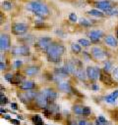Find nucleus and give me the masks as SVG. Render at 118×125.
<instances>
[{
    "mask_svg": "<svg viewBox=\"0 0 118 125\" xmlns=\"http://www.w3.org/2000/svg\"><path fill=\"white\" fill-rule=\"evenodd\" d=\"M65 51L66 48L61 42L52 41L44 53L49 62H52L54 64H60V62H62V56L65 54Z\"/></svg>",
    "mask_w": 118,
    "mask_h": 125,
    "instance_id": "nucleus-1",
    "label": "nucleus"
},
{
    "mask_svg": "<svg viewBox=\"0 0 118 125\" xmlns=\"http://www.w3.org/2000/svg\"><path fill=\"white\" fill-rule=\"evenodd\" d=\"M26 9L28 11L31 12L36 17L42 18V19L43 18H47L51 13L49 7L45 3H43V2H41L39 0H30L27 4Z\"/></svg>",
    "mask_w": 118,
    "mask_h": 125,
    "instance_id": "nucleus-2",
    "label": "nucleus"
},
{
    "mask_svg": "<svg viewBox=\"0 0 118 125\" xmlns=\"http://www.w3.org/2000/svg\"><path fill=\"white\" fill-rule=\"evenodd\" d=\"M38 92L34 90H21L20 92H18L17 97L23 104H32Z\"/></svg>",
    "mask_w": 118,
    "mask_h": 125,
    "instance_id": "nucleus-3",
    "label": "nucleus"
},
{
    "mask_svg": "<svg viewBox=\"0 0 118 125\" xmlns=\"http://www.w3.org/2000/svg\"><path fill=\"white\" fill-rule=\"evenodd\" d=\"M101 69L96 66V65H88L86 67V72H87V78L90 83H95L97 80L100 78L101 74Z\"/></svg>",
    "mask_w": 118,
    "mask_h": 125,
    "instance_id": "nucleus-4",
    "label": "nucleus"
},
{
    "mask_svg": "<svg viewBox=\"0 0 118 125\" xmlns=\"http://www.w3.org/2000/svg\"><path fill=\"white\" fill-rule=\"evenodd\" d=\"M29 29V24L25 22H13L11 25V32L15 36H23L28 33Z\"/></svg>",
    "mask_w": 118,
    "mask_h": 125,
    "instance_id": "nucleus-5",
    "label": "nucleus"
},
{
    "mask_svg": "<svg viewBox=\"0 0 118 125\" xmlns=\"http://www.w3.org/2000/svg\"><path fill=\"white\" fill-rule=\"evenodd\" d=\"M10 53H11V55H13L15 57H26V56H29L30 55V48L27 44L13 46L10 49Z\"/></svg>",
    "mask_w": 118,
    "mask_h": 125,
    "instance_id": "nucleus-6",
    "label": "nucleus"
},
{
    "mask_svg": "<svg viewBox=\"0 0 118 125\" xmlns=\"http://www.w3.org/2000/svg\"><path fill=\"white\" fill-rule=\"evenodd\" d=\"M115 6L114 2L111 0H96L93 2V8H96L105 14H107L113 7Z\"/></svg>",
    "mask_w": 118,
    "mask_h": 125,
    "instance_id": "nucleus-7",
    "label": "nucleus"
},
{
    "mask_svg": "<svg viewBox=\"0 0 118 125\" xmlns=\"http://www.w3.org/2000/svg\"><path fill=\"white\" fill-rule=\"evenodd\" d=\"M52 38L49 37V36H42V37H39L35 43H34V46H35V49H37L38 51H42V52H45L46 49L48 48V46L51 44L52 42Z\"/></svg>",
    "mask_w": 118,
    "mask_h": 125,
    "instance_id": "nucleus-8",
    "label": "nucleus"
},
{
    "mask_svg": "<svg viewBox=\"0 0 118 125\" xmlns=\"http://www.w3.org/2000/svg\"><path fill=\"white\" fill-rule=\"evenodd\" d=\"M90 57L95 61H104L106 59V52L98 46H92L90 48Z\"/></svg>",
    "mask_w": 118,
    "mask_h": 125,
    "instance_id": "nucleus-9",
    "label": "nucleus"
},
{
    "mask_svg": "<svg viewBox=\"0 0 118 125\" xmlns=\"http://www.w3.org/2000/svg\"><path fill=\"white\" fill-rule=\"evenodd\" d=\"M87 36L92 43L95 44V43H98L105 36V33L101 29H91L87 32Z\"/></svg>",
    "mask_w": 118,
    "mask_h": 125,
    "instance_id": "nucleus-10",
    "label": "nucleus"
},
{
    "mask_svg": "<svg viewBox=\"0 0 118 125\" xmlns=\"http://www.w3.org/2000/svg\"><path fill=\"white\" fill-rule=\"evenodd\" d=\"M11 49V36L7 32H2L0 35V51L6 52Z\"/></svg>",
    "mask_w": 118,
    "mask_h": 125,
    "instance_id": "nucleus-11",
    "label": "nucleus"
},
{
    "mask_svg": "<svg viewBox=\"0 0 118 125\" xmlns=\"http://www.w3.org/2000/svg\"><path fill=\"white\" fill-rule=\"evenodd\" d=\"M72 111L79 116H88L91 112V109L88 106H86L80 104H75L72 106Z\"/></svg>",
    "mask_w": 118,
    "mask_h": 125,
    "instance_id": "nucleus-12",
    "label": "nucleus"
},
{
    "mask_svg": "<svg viewBox=\"0 0 118 125\" xmlns=\"http://www.w3.org/2000/svg\"><path fill=\"white\" fill-rule=\"evenodd\" d=\"M40 71V66L36 65V64H30V65H26L23 68V72L26 76L28 77H33L36 76Z\"/></svg>",
    "mask_w": 118,
    "mask_h": 125,
    "instance_id": "nucleus-13",
    "label": "nucleus"
},
{
    "mask_svg": "<svg viewBox=\"0 0 118 125\" xmlns=\"http://www.w3.org/2000/svg\"><path fill=\"white\" fill-rule=\"evenodd\" d=\"M57 89L59 92H62V93H65V94H73L76 92L75 88L67 81H60L57 83Z\"/></svg>",
    "mask_w": 118,
    "mask_h": 125,
    "instance_id": "nucleus-14",
    "label": "nucleus"
},
{
    "mask_svg": "<svg viewBox=\"0 0 118 125\" xmlns=\"http://www.w3.org/2000/svg\"><path fill=\"white\" fill-rule=\"evenodd\" d=\"M33 104H34L38 108L44 109L45 107H47V105H48L49 103H48V101H47L45 95L40 91V92H38L37 96L35 97V99H34V101H33Z\"/></svg>",
    "mask_w": 118,
    "mask_h": 125,
    "instance_id": "nucleus-15",
    "label": "nucleus"
},
{
    "mask_svg": "<svg viewBox=\"0 0 118 125\" xmlns=\"http://www.w3.org/2000/svg\"><path fill=\"white\" fill-rule=\"evenodd\" d=\"M41 92L45 95V97H46L48 103H53V102H55L56 99H57V97H58L57 91H56L55 89H53V88H45V89H43Z\"/></svg>",
    "mask_w": 118,
    "mask_h": 125,
    "instance_id": "nucleus-16",
    "label": "nucleus"
},
{
    "mask_svg": "<svg viewBox=\"0 0 118 125\" xmlns=\"http://www.w3.org/2000/svg\"><path fill=\"white\" fill-rule=\"evenodd\" d=\"M103 42L110 48H118V39L113 34H107L103 37Z\"/></svg>",
    "mask_w": 118,
    "mask_h": 125,
    "instance_id": "nucleus-17",
    "label": "nucleus"
},
{
    "mask_svg": "<svg viewBox=\"0 0 118 125\" xmlns=\"http://www.w3.org/2000/svg\"><path fill=\"white\" fill-rule=\"evenodd\" d=\"M63 66L67 69V71L70 73V75L75 76V73L77 70V63H76L75 60H66Z\"/></svg>",
    "mask_w": 118,
    "mask_h": 125,
    "instance_id": "nucleus-18",
    "label": "nucleus"
},
{
    "mask_svg": "<svg viewBox=\"0 0 118 125\" xmlns=\"http://www.w3.org/2000/svg\"><path fill=\"white\" fill-rule=\"evenodd\" d=\"M20 90H34L36 88V83L32 80H23L22 83L19 85Z\"/></svg>",
    "mask_w": 118,
    "mask_h": 125,
    "instance_id": "nucleus-19",
    "label": "nucleus"
},
{
    "mask_svg": "<svg viewBox=\"0 0 118 125\" xmlns=\"http://www.w3.org/2000/svg\"><path fill=\"white\" fill-rule=\"evenodd\" d=\"M99 80L103 83V84H105L106 86H111L115 81L113 80V78H112V76H110L109 74H108V72H105V71H101V74H100V78H99Z\"/></svg>",
    "mask_w": 118,
    "mask_h": 125,
    "instance_id": "nucleus-20",
    "label": "nucleus"
},
{
    "mask_svg": "<svg viewBox=\"0 0 118 125\" xmlns=\"http://www.w3.org/2000/svg\"><path fill=\"white\" fill-rule=\"evenodd\" d=\"M117 99H118V90H115L114 92H112L109 95L104 96V98H103L104 102L107 103V104H115Z\"/></svg>",
    "mask_w": 118,
    "mask_h": 125,
    "instance_id": "nucleus-21",
    "label": "nucleus"
},
{
    "mask_svg": "<svg viewBox=\"0 0 118 125\" xmlns=\"http://www.w3.org/2000/svg\"><path fill=\"white\" fill-rule=\"evenodd\" d=\"M88 15L91 16V17H94V18H98V19H101V18H104L106 16V14L96 8H93V9H90L87 12Z\"/></svg>",
    "mask_w": 118,
    "mask_h": 125,
    "instance_id": "nucleus-22",
    "label": "nucleus"
},
{
    "mask_svg": "<svg viewBox=\"0 0 118 125\" xmlns=\"http://www.w3.org/2000/svg\"><path fill=\"white\" fill-rule=\"evenodd\" d=\"M70 49H71L72 53L75 54V55H79V54H81L82 51H83V47H82L78 42H72V43L70 44Z\"/></svg>",
    "mask_w": 118,
    "mask_h": 125,
    "instance_id": "nucleus-23",
    "label": "nucleus"
},
{
    "mask_svg": "<svg viewBox=\"0 0 118 125\" xmlns=\"http://www.w3.org/2000/svg\"><path fill=\"white\" fill-rule=\"evenodd\" d=\"M83 48H88V47H90L93 43L88 39V38H80V39H78V41H77Z\"/></svg>",
    "mask_w": 118,
    "mask_h": 125,
    "instance_id": "nucleus-24",
    "label": "nucleus"
},
{
    "mask_svg": "<svg viewBox=\"0 0 118 125\" xmlns=\"http://www.w3.org/2000/svg\"><path fill=\"white\" fill-rule=\"evenodd\" d=\"M113 67H114V65H113V62H110V61H108V60H105V61L103 62V67H102V70H103V71L109 73V72L112 71Z\"/></svg>",
    "mask_w": 118,
    "mask_h": 125,
    "instance_id": "nucleus-25",
    "label": "nucleus"
},
{
    "mask_svg": "<svg viewBox=\"0 0 118 125\" xmlns=\"http://www.w3.org/2000/svg\"><path fill=\"white\" fill-rule=\"evenodd\" d=\"M1 7H2V10H4L5 12H9V11H11L12 8H13L12 3H11L10 1H8V0L3 1V2L1 3Z\"/></svg>",
    "mask_w": 118,
    "mask_h": 125,
    "instance_id": "nucleus-26",
    "label": "nucleus"
},
{
    "mask_svg": "<svg viewBox=\"0 0 118 125\" xmlns=\"http://www.w3.org/2000/svg\"><path fill=\"white\" fill-rule=\"evenodd\" d=\"M111 76L115 82H118V64L115 65L111 71Z\"/></svg>",
    "mask_w": 118,
    "mask_h": 125,
    "instance_id": "nucleus-27",
    "label": "nucleus"
},
{
    "mask_svg": "<svg viewBox=\"0 0 118 125\" xmlns=\"http://www.w3.org/2000/svg\"><path fill=\"white\" fill-rule=\"evenodd\" d=\"M79 22H80V25H82V26H84V27H89V26L91 25L90 21H89L88 20L85 19V18H82V19L79 21Z\"/></svg>",
    "mask_w": 118,
    "mask_h": 125,
    "instance_id": "nucleus-28",
    "label": "nucleus"
},
{
    "mask_svg": "<svg viewBox=\"0 0 118 125\" xmlns=\"http://www.w3.org/2000/svg\"><path fill=\"white\" fill-rule=\"evenodd\" d=\"M31 121H32L34 124H42V123H43L41 117H39L38 115H33V116H31Z\"/></svg>",
    "mask_w": 118,
    "mask_h": 125,
    "instance_id": "nucleus-29",
    "label": "nucleus"
},
{
    "mask_svg": "<svg viewBox=\"0 0 118 125\" xmlns=\"http://www.w3.org/2000/svg\"><path fill=\"white\" fill-rule=\"evenodd\" d=\"M96 123L97 124H105V123H107V121L103 116H98L96 118Z\"/></svg>",
    "mask_w": 118,
    "mask_h": 125,
    "instance_id": "nucleus-30",
    "label": "nucleus"
},
{
    "mask_svg": "<svg viewBox=\"0 0 118 125\" xmlns=\"http://www.w3.org/2000/svg\"><path fill=\"white\" fill-rule=\"evenodd\" d=\"M69 20H70L72 22H76V21H77V20H78L77 15H76L75 13H71V14L69 15Z\"/></svg>",
    "mask_w": 118,
    "mask_h": 125,
    "instance_id": "nucleus-31",
    "label": "nucleus"
},
{
    "mask_svg": "<svg viewBox=\"0 0 118 125\" xmlns=\"http://www.w3.org/2000/svg\"><path fill=\"white\" fill-rule=\"evenodd\" d=\"M22 65H23V62H22V61H19V60H18V61H16V62H14V66H15L17 69H19Z\"/></svg>",
    "mask_w": 118,
    "mask_h": 125,
    "instance_id": "nucleus-32",
    "label": "nucleus"
},
{
    "mask_svg": "<svg viewBox=\"0 0 118 125\" xmlns=\"http://www.w3.org/2000/svg\"><path fill=\"white\" fill-rule=\"evenodd\" d=\"M88 123H89V121L85 120V119H81L78 121V124H80V125H85V124H88Z\"/></svg>",
    "mask_w": 118,
    "mask_h": 125,
    "instance_id": "nucleus-33",
    "label": "nucleus"
},
{
    "mask_svg": "<svg viewBox=\"0 0 118 125\" xmlns=\"http://www.w3.org/2000/svg\"><path fill=\"white\" fill-rule=\"evenodd\" d=\"M7 103V99L5 98V96H3V94H1V104H6Z\"/></svg>",
    "mask_w": 118,
    "mask_h": 125,
    "instance_id": "nucleus-34",
    "label": "nucleus"
},
{
    "mask_svg": "<svg viewBox=\"0 0 118 125\" xmlns=\"http://www.w3.org/2000/svg\"><path fill=\"white\" fill-rule=\"evenodd\" d=\"M0 65H1V70H2V71H3V70H5V63H4V62H3V61H1Z\"/></svg>",
    "mask_w": 118,
    "mask_h": 125,
    "instance_id": "nucleus-35",
    "label": "nucleus"
},
{
    "mask_svg": "<svg viewBox=\"0 0 118 125\" xmlns=\"http://www.w3.org/2000/svg\"><path fill=\"white\" fill-rule=\"evenodd\" d=\"M11 106H13L15 109H17V104H11Z\"/></svg>",
    "mask_w": 118,
    "mask_h": 125,
    "instance_id": "nucleus-36",
    "label": "nucleus"
},
{
    "mask_svg": "<svg viewBox=\"0 0 118 125\" xmlns=\"http://www.w3.org/2000/svg\"><path fill=\"white\" fill-rule=\"evenodd\" d=\"M116 37H117V39H118V28L116 29Z\"/></svg>",
    "mask_w": 118,
    "mask_h": 125,
    "instance_id": "nucleus-37",
    "label": "nucleus"
},
{
    "mask_svg": "<svg viewBox=\"0 0 118 125\" xmlns=\"http://www.w3.org/2000/svg\"><path fill=\"white\" fill-rule=\"evenodd\" d=\"M117 1H118V0H117Z\"/></svg>",
    "mask_w": 118,
    "mask_h": 125,
    "instance_id": "nucleus-38",
    "label": "nucleus"
}]
</instances>
